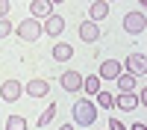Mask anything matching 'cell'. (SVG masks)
<instances>
[{
    "mask_svg": "<svg viewBox=\"0 0 147 130\" xmlns=\"http://www.w3.org/2000/svg\"><path fill=\"white\" fill-rule=\"evenodd\" d=\"M97 118V110H94V101H77L74 103V121H77L80 127H91Z\"/></svg>",
    "mask_w": 147,
    "mask_h": 130,
    "instance_id": "cell-1",
    "label": "cell"
},
{
    "mask_svg": "<svg viewBox=\"0 0 147 130\" xmlns=\"http://www.w3.org/2000/svg\"><path fill=\"white\" fill-rule=\"evenodd\" d=\"M18 39H24V42H38L41 39V21H35V18H27V21H21L18 24Z\"/></svg>",
    "mask_w": 147,
    "mask_h": 130,
    "instance_id": "cell-2",
    "label": "cell"
},
{
    "mask_svg": "<svg viewBox=\"0 0 147 130\" xmlns=\"http://www.w3.org/2000/svg\"><path fill=\"white\" fill-rule=\"evenodd\" d=\"M121 74H124V68H121L118 59H109V62H100V80H118Z\"/></svg>",
    "mask_w": 147,
    "mask_h": 130,
    "instance_id": "cell-6",
    "label": "cell"
},
{
    "mask_svg": "<svg viewBox=\"0 0 147 130\" xmlns=\"http://www.w3.org/2000/svg\"><path fill=\"white\" fill-rule=\"evenodd\" d=\"M97 103H100V106H106V110H109V106H115V98H112V95H109V92H97Z\"/></svg>",
    "mask_w": 147,
    "mask_h": 130,
    "instance_id": "cell-19",
    "label": "cell"
},
{
    "mask_svg": "<svg viewBox=\"0 0 147 130\" xmlns=\"http://www.w3.org/2000/svg\"><path fill=\"white\" fill-rule=\"evenodd\" d=\"M59 130H74V124H62V127H59Z\"/></svg>",
    "mask_w": 147,
    "mask_h": 130,
    "instance_id": "cell-24",
    "label": "cell"
},
{
    "mask_svg": "<svg viewBox=\"0 0 147 130\" xmlns=\"http://www.w3.org/2000/svg\"><path fill=\"white\" fill-rule=\"evenodd\" d=\"M80 39L88 42V44H94L97 39H100V27H97L94 21H82V24H80Z\"/></svg>",
    "mask_w": 147,
    "mask_h": 130,
    "instance_id": "cell-8",
    "label": "cell"
},
{
    "mask_svg": "<svg viewBox=\"0 0 147 130\" xmlns=\"http://www.w3.org/2000/svg\"><path fill=\"white\" fill-rule=\"evenodd\" d=\"M9 33H12V24H9V18H0V39H6Z\"/></svg>",
    "mask_w": 147,
    "mask_h": 130,
    "instance_id": "cell-20",
    "label": "cell"
},
{
    "mask_svg": "<svg viewBox=\"0 0 147 130\" xmlns=\"http://www.w3.org/2000/svg\"><path fill=\"white\" fill-rule=\"evenodd\" d=\"M82 89L88 92V95H97V92H100V77H97V74H91V77H82Z\"/></svg>",
    "mask_w": 147,
    "mask_h": 130,
    "instance_id": "cell-16",
    "label": "cell"
},
{
    "mask_svg": "<svg viewBox=\"0 0 147 130\" xmlns=\"http://www.w3.org/2000/svg\"><path fill=\"white\" fill-rule=\"evenodd\" d=\"M9 15V3H6V0H0V18H6Z\"/></svg>",
    "mask_w": 147,
    "mask_h": 130,
    "instance_id": "cell-22",
    "label": "cell"
},
{
    "mask_svg": "<svg viewBox=\"0 0 147 130\" xmlns=\"http://www.w3.org/2000/svg\"><path fill=\"white\" fill-rule=\"evenodd\" d=\"M115 103H118V110H136V106H138V95L124 92V95H121V98H118Z\"/></svg>",
    "mask_w": 147,
    "mask_h": 130,
    "instance_id": "cell-14",
    "label": "cell"
},
{
    "mask_svg": "<svg viewBox=\"0 0 147 130\" xmlns=\"http://www.w3.org/2000/svg\"><path fill=\"white\" fill-rule=\"evenodd\" d=\"M6 130H27V118L24 115H9L6 118Z\"/></svg>",
    "mask_w": 147,
    "mask_h": 130,
    "instance_id": "cell-17",
    "label": "cell"
},
{
    "mask_svg": "<svg viewBox=\"0 0 147 130\" xmlns=\"http://www.w3.org/2000/svg\"><path fill=\"white\" fill-rule=\"evenodd\" d=\"M24 89H27V95H32V98H44V95H47V89H50V86H47V80L35 77V80H30V83H27Z\"/></svg>",
    "mask_w": 147,
    "mask_h": 130,
    "instance_id": "cell-11",
    "label": "cell"
},
{
    "mask_svg": "<svg viewBox=\"0 0 147 130\" xmlns=\"http://www.w3.org/2000/svg\"><path fill=\"white\" fill-rule=\"evenodd\" d=\"M71 56H74V47L71 44H65V42H56L53 44V59H56V62H68Z\"/></svg>",
    "mask_w": 147,
    "mask_h": 130,
    "instance_id": "cell-13",
    "label": "cell"
},
{
    "mask_svg": "<svg viewBox=\"0 0 147 130\" xmlns=\"http://www.w3.org/2000/svg\"><path fill=\"white\" fill-rule=\"evenodd\" d=\"M21 92H24V86H21L18 80H6L3 86H0V98H3L6 103H15L21 98Z\"/></svg>",
    "mask_w": 147,
    "mask_h": 130,
    "instance_id": "cell-4",
    "label": "cell"
},
{
    "mask_svg": "<svg viewBox=\"0 0 147 130\" xmlns=\"http://www.w3.org/2000/svg\"><path fill=\"white\" fill-rule=\"evenodd\" d=\"M132 130H147V127H144V121H138V124H132Z\"/></svg>",
    "mask_w": 147,
    "mask_h": 130,
    "instance_id": "cell-23",
    "label": "cell"
},
{
    "mask_svg": "<svg viewBox=\"0 0 147 130\" xmlns=\"http://www.w3.org/2000/svg\"><path fill=\"white\" fill-rule=\"evenodd\" d=\"M30 15L38 21V18H50L53 15V3L50 0H32L30 3Z\"/></svg>",
    "mask_w": 147,
    "mask_h": 130,
    "instance_id": "cell-7",
    "label": "cell"
},
{
    "mask_svg": "<svg viewBox=\"0 0 147 130\" xmlns=\"http://www.w3.org/2000/svg\"><path fill=\"white\" fill-rule=\"evenodd\" d=\"M41 30L56 39V35H62V30H65V18H62V15H50V18L41 24Z\"/></svg>",
    "mask_w": 147,
    "mask_h": 130,
    "instance_id": "cell-9",
    "label": "cell"
},
{
    "mask_svg": "<svg viewBox=\"0 0 147 130\" xmlns=\"http://www.w3.org/2000/svg\"><path fill=\"white\" fill-rule=\"evenodd\" d=\"M144 27H147V18L141 15V12H129V15H124V30L127 33L138 35V33H144Z\"/></svg>",
    "mask_w": 147,
    "mask_h": 130,
    "instance_id": "cell-3",
    "label": "cell"
},
{
    "mask_svg": "<svg viewBox=\"0 0 147 130\" xmlns=\"http://www.w3.org/2000/svg\"><path fill=\"white\" fill-rule=\"evenodd\" d=\"M88 15H91L88 21H94V24H97V21H103V18L109 15V3H103V0H94V3L88 6Z\"/></svg>",
    "mask_w": 147,
    "mask_h": 130,
    "instance_id": "cell-12",
    "label": "cell"
},
{
    "mask_svg": "<svg viewBox=\"0 0 147 130\" xmlns=\"http://www.w3.org/2000/svg\"><path fill=\"white\" fill-rule=\"evenodd\" d=\"M53 115H56V103L50 101V103H47V110L38 115V127H47V124H50L53 121Z\"/></svg>",
    "mask_w": 147,
    "mask_h": 130,
    "instance_id": "cell-18",
    "label": "cell"
},
{
    "mask_svg": "<svg viewBox=\"0 0 147 130\" xmlns=\"http://www.w3.org/2000/svg\"><path fill=\"white\" fill-rule=\"evenodd\" d=\"M109 130H127V127H124V124H121V121H118V118H109Z\"/></svg>",
    "mask_w": 147,
    "mask_h": 130,
    "instance_id": "cell-21",
    "label": "cell"
},
{
    "mask_svg": "<svg viewBox=\"0 0 147 130\" xmlns=\"http://www.w3.org/2000/svg\"><path fill=\"white\" fill-rule=\"evenodd\" d=\"M115 83H118V89H121V92H132V89L138 86V77H132V74H121Z\"/></svg>",
    "mask_w": 147,
    "mask_h": 130,
    "instance_id": "cell-15",
    "label": "cell"
},
{
    "mask_svg": "<svg viewBox=\"0 0 147 130\" xmlns=\"http://www.w3.org/2000/svg\"><path fill=\"white\" fill-rule=\"evenodd\" d=\"M127 68H129L132 77H144L147 74V59H144V53H129L127 56Z\"/></svg>",
    "mask_w": 147,
    "mask_h": 130,
    "instance_id": "cell-5",
    "label": "cell"
},
{
    "mask_svg": "<svg viewBox=\"0 0 147 130\" xmlns=\"http://www.w3.org/2000/svg\"><path fill=\"white\" fill-rule=\"evenodd\" d=\"M62 89L65 92H80L82 89V74L80 71H65L62 74Z\"/></svg>",
    "mask_w": 147,
    "mask_h": 130,
    "instance_id": "cell-10",
    "label": "cell"
}]
</instances>
